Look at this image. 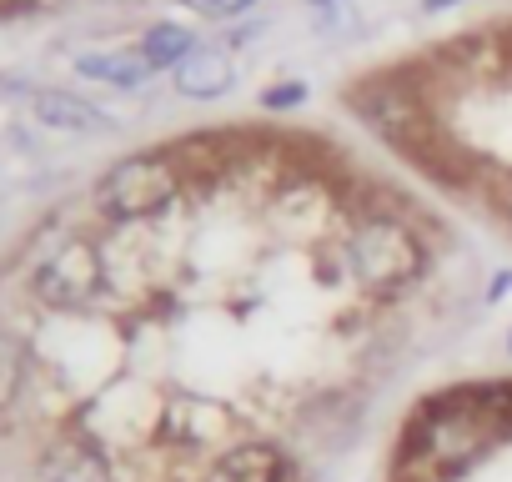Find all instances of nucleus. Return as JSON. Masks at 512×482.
Here are the masks:
<instances>
[{
  "instance_id": "f257e3e1",
  "label": "nucleus",
  "mask_w": 512,
  "mask_h": 482,
  "mask_svg": "<svg viewBox=\"0 0 512 482\" xmlns=\"http://www.w3.org/2000/svg\"><path fill=\"white\" fill-rule=\"evenodd\" d=\"M507 432H512V392L462 387V392H447V397L427 402L412 417L402 467L417 482H442V477H457L462 467H472Z\"/></svg>"
},
{
  "instance_id": "f03ea898",
  "label": "nucleus",
  "mask_w": 512,
  "mask_h": 482,
  "mask_svg": "<svg viewBox=\"0 0 512 482\" xmlns=\"http://www.w3.org/2000/svg\"><path fill=\"white\" fill-rule=\"evenodd\" d=\"M422 262H427L422 236L397 216H367L347 236V272L357 287H367L377 297L412 287L422 277Z\"/></svg>"
},
{
  "instance_id": "7ed1b4c3",
  "label": "nucleus",
  "mask_w": 512,
  "mask_h": 482,
  "mask_svg": "<svg viewBox=\"0 0 512 482\" xmlns=\"http://www.w3.org/2000/svg\"><path fill=\"white\" fill-rule=\"evenodd\" d=\"M176 191H181L176 156H166V151H136V156H121L116 166L101 171L91 201H96V211L106 221H146L161 206H171Z\"/></svg>"
},
{
  "instance_id": "20e7f679",
  "label": "nucleus",
  "mask_w": 512,
  "mask_h": 482,
  "mask_svg": "<svg viewBox=\"0 0 512 482\" xmlns=\"http://www.w3.org/2000/svg\"><path fill=\"white\" fill-rule=\"evenodd\" d=\"M101 252H96V241H86V236H66L61 247L36 267V277H31V292H36V302H46V307H56V312H81V307H91L96 302V292H101Z\"/></svg>"
},
{
  "instance_id": "39448f33",
  "label": "nucleus",
  "mask_w": 512,
  "mask_h": 482,
  "mask_svg": "<svg viewBox=\"0 0 512 482\" xmlns=\"http://www.w3.org/2000/svg\"><path fill=\"white\" fill-rule=\"evenodd\" d=\"M287 472H292V462H287V452L277 442L241 437V442H226L206 462L201 482H287Z\"/></svg>"
},
{
  "instance_id": "423d86ee",
  "label": "nucleus",
  "mask_w": 512,
  "mask_h": 482,
  "mask_svg": "<svg viewBox=\"0 0 512 482\" xmlns=\"http://www.w3.org/2000/svg\"><path fill=\"white\" fill-rule=\"evenodd\" d=\"M36 482H116V477H111L106 452H101L91 437L66 432V437H56V442L41 452Z\"/></svg>"
},
{
  "instance_id": "0eeeda50",
  "label": "nucleus",
  "mask_w": 512,
  "mask_h": 482,
  "mask_svg": "<svg viewBox=\"0 0 512 482\" xmlns=\"http://www.w3.org/2000/svg\"><path fill=\"white\" fill-rule=\"evenodd\" d=\"M171 76H176V91L186 101H221L236 86V61L221 46H196Z\"/></svg>"
},
{
  "instance_id": "6e6552de",
  "label": "nucleus",
  "mask_w": 512,
  "mask_h": 482,
  "mask_svg": "<svg viewBox=\"0 0 512 482\" xmlns=\"http://www.w3.org/2000/svg\"><path fill=\"white\" fill-rule=\"evenodd\" d=\"M31 111L51 131H71V136H101V131H111V121L91 101H81L71 91H31Z\"/></svg>"
},
{
  "instance_id": "1a4fd4ad",
  "label": "nucleus",
  "mask_w": 512,
  "mask_h": 482,
  "mask_svg": "<svg viewBox=\"0 0 512 482\" xmlns=\"http://www.w3.org/2000/svg\"><path fill=\"white\" fill-rule=\"evenodd\" d=\"M76 71L86 81H101V86H116V91H136L156 76V66L141 51H81Z\"/></svg>"
},
{
  "instance_id": "9d476101",
  "label": "nucleus",
  "mask_w": 512,
  "mask_h": 482,
  "mask_svg": "<svg viewBox=\"0 0 512 482\" xmlns=\"http://www.w3.org/2000/svg\"><path fill=\"white\" fill-rule=\"evenodd\" d=\"M196 46H201V41H196L191 31H181V26H171V21H156V26H146V36H141L136 51H141L156 71H176Z\"/></svg>"
},
{
  "instance_id": "9b49d317",
  "label": "nucleus",
  "mask_w": 512,
  "mask_h": 482,
  "mask_svg": "<svg viewBox=\"0 0 512 482\" xmlns=\"http://www.w3.org/2000/svg\"><path fill=\"white\" fill-rule=\"evenodd\" d=\"M21 387H26V347L16 332L0 327V412L21 397Z\"/></svg>"
},
{
  "instance_id": "f8f14e48",
  "label": "nucleus",
  "mask_w": 512,
  "mask_h": 482,
  "mask_svg": "<svg viewBox=\"0 0 512 482\" xmlns=\"http://www.w3.org/2000/svg\"><path fill=\"white\" fill-rule=\"evenodd\" d=\"M186 6L196 16H211V21H236V16H246L256 6V0H186Z\"/></svg>"
},
{
  "instance_id": "ddd939ff",
  "label": "nucleus",
  "mask_w": 512,
  "mask_h": 482,
  "mask_svg": "<svg viewBox=\"0 0 512 482\" xmlns=\"http://www.w3.org/2000/svg\"><path fill=\"white\" fill-rule=\"evenodd\" d=\"M307 101V86L302 81H287V86H267L262 91V106L267 111H292V106H302Z\"/></svg>"
},
{
  "instance_id": "4468645a",
  "label": "nucleus",
  "mask_w": 512,
  "mask_h": 482,
  "mask_svg": "<svg viewBox=\"0 0 512 482\" xmlns=\"http://www.w3.org/2000/svg\"><path fill=\"white\" fill-rule=\"evenodd\" d=\"M452 6H462V0H422V11H427V16H437V11H452Z\"/></svg>"
},
{
  "instance_id": "2eb2a0df",
  "label": "nucleus",
  "mask_w": 512,
  "mask_h": 482,
  "mask_svg": "<svg viewBox=\"0 0 512 482\" xmlns=\"http://www.w3.org/2000/svg\"><path fill=\"white\" fill-rule=\"evenodd\" d=\"M307 6H317V11H337V6H347V0H307Z\"/></svg>"
},
{
  "instance_id": "dca6fc26",
  "label": "nucleus",
  "mask_w": 512,
  "mask_h": 482,
  "mask_svg": "<svg viewBox=\"0 0 512 482\" xmlns=\"http://www.w3.org/2000/svg\"><path fill=\"white\" fill-rule=\"evenodd\" d=\"M507 216H512V191H507Z\"/></svg>"
},
{
  "instance_id": "f3484780",
  "label": "nucleus",
  "mask_w": 512,
  "mask_h": 482,
  "mask_svg": "<svg viewBox=\"0 0 512 482\" xmlns=\"http://www.w3.org/2000/svg\"><path fill=\"white\" fill-rule=\"evenodd\" d=\"M507 352H512V332H507Z\"/></svg>"
}]
</instances>
